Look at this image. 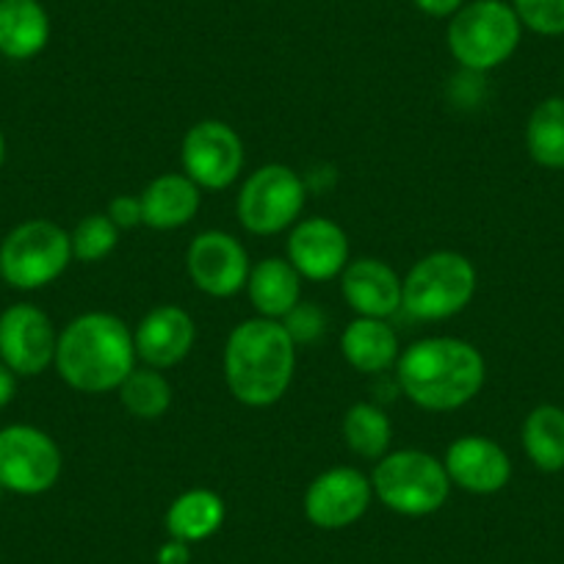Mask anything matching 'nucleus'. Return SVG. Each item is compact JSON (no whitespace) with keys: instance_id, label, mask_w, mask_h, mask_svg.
I'll return each mask as SVG.
<instances>
[{"instance_id":"obj_1","label":"nucleus","mask_w":564,"mask_h":564,"mask_svg":"<svg viewBox=\"0 0 564 564\" xmlns=\"http://www.w3.org/2000/svg\"><path fill=\"white\" fill-rule=\"evenodd\" d=\"M395 379L421 410L452 412L474 401L487 379L481 351L463 338H423L395 360Z\"/></svg>"},{"instance_id":"obj_2","label":"nucleus","mask_w":564,"mask_h":564,"mask_svg":"<svg viewBox=\"0 0 564 564\" xmlns=\"http://www.w3.org/2000/svg\"><path fill=\"white\" fill-rule=\"evenodd\" d=\"M135 344L128 324L113 313H84L58 333V377L78 393H111L135 368Z\"/></svg>"},{"instance_id":"obj_3","label":"nucleus","mask_w":564,"mask_h":564,"mask_svg":"<svg viewBox=\"0 0 564 564\" xmlns=\"http://www.w3.org/2000/svg\"><path fill=\"white\" fill-rule=\"evenodd\" d=\"M296 371V340L285 324L254 316L225 344V382L247 406H271L289 393Z\"/></svg>"},{"instance_id":"obj_4","label":"nucleus","mask_w":564,"mask_h":564,"mask_svg":"<svg viewBox=\"0 0 564 564\" xmlns=\"http://www.w3.org/2000/svg\"><path fill=\"white\" fill-rule=\"evenodd\" d=\"M523 25L512 3L503 0H470L452 14L446 31L454 62L468 73H490L518 51Z\"/></svg>"},{"instance_id":"obj_5","label":"nucleus","mask_w":564,"mask_h":564,"mask_svg":"<svg viewBox=\"0 0 564 564\" xmlns=\"http://www.w3.org/2000/svg\"><path fill=\"white\" fill-rule=\"evenodd\" d=\"M476 269L463 252L437 249L417 260L401 280V311L417 322H443L470 305Z\"/></svg>"},{"instance_id":"obj_6","label":"nucleus","mask_w":564,"mask_h":564,"mask_svg":"<svg viewBox=\"0 0 564 564\" xmlns=\"http://www.w3.org/2000/svg\"><path fill=\"white\" fill-rule=\"evenodd\" d=\"M371 487L373 496L390 512L404 518H426L448 501L452 479L437 457L417 448H401L377 459Z\"/></svg>"},{"instance_id":"obj_7","label":"nucleus","mask_w":564,"mask_h":564,"mask_svg":"<svg viewBox=\"0 0 564 564\" xmlns=\"http://www.w3.org/2000/svg\"><path fill=\"white\" fill-rule=\"evenodd\" d=\"M73 263V241L51 219H29L0 241V280L14 291H40Z\"/></svg>"},{"instance_id":"obj_8","label":"nucleus","mask_w":564,"mask_h":564,"mask_svg":"<svg viewBox=\"0 0 564 564\" xmlns=\"http://www.w3.org/2000/svg\"><path fill=\"white\" fill-rule=\"evenodd\" d=\"M305 181L285 164H265L238 192V219L254 236H276L296 225L305 208Z\"/></svg>"},{"instance_id":"obj_9","label":"nucleus","mask_w":564,"mask_h":564,"mask_svg":"<svg viewBox=\"0 0 564 564\" xmlns=\"http://www.w3.org/2000/svg\"><path fill=\"white\" fill-rule=\"evenodd\" d=\"M64 457L47 432L12 423L0 430V487L14 496H42L62 479Z\"/></svg>"},{"instance_id":"obj_10","label":"nucleus","mask_w":564,"mask_h":564,"mask_svg":"<svg viewBox=\"0 0 564 564\" xmlns=\"http://www.w3.org/2000/svg\"><path fill=\"white\" fill-rule=\"evenodd\" d=\"M183 175L199 188L225 192L243 170V141L221 119H203L192 124L181 144Z\"/></svg>"},{"instance_id":"obj_11","label":"nucleus","mask_w":564,"mask_h":564,"mask_svg":"<svg viewBox=\"0 0 564 564\" xmlns=\"http://www.w3.org/2000/svg\"><path fill=\"white\" fill-rule=\"evenodd\" d=\"M58 333L51 316L20 302L0 313V362L18 377H40L56 360Z\"/></svg>"},{"instance_id":"obj_12","label":"nucleus","mask_w":564,"mask_h":564,"mask_svg":"<svg viewBox=\"0 0 564 564\" xmlns=\"http://www.w3.org/2000/svg\"><path fill=\"white\" fill-rule=\"evenodd\" d=\"M186 271L203 294L227 300L247 289L252 265L236 236L225 230H205L188 243Z\"/></svg>"},{"instance_id":"obj_13","label":"nucleus","mask_w":564,"mask_h":564,"mask_svg":"<svg viewBox=\"0 0 564 564\" xmlns=\"http://www.w3.org/2000/svg\"><path fill=\"white\" fill-rule=\"evenodd\" d=\"M371 498V479L362 470L340 465L311 481L305 492V518L324 531L349 529L368 512Z\"/></svg>"},{"instance_id":"obj_14","label":"nucleus","mask_w":564,"mask_h":564,"mask_svg":"<svg viewBox=\"0 0 564 564\" xmlns=\"http://www.w3.org/2000/svg\"><path fill=\"white\" fill-rule=\"evenodd\" d=\"M289 260L300 271L302 280H335L349 265V236L333 219L313 216V219L300 221L291 232Z\"/></svg>"},{"instance_id":"obj_15","label":"nucleus","mask_w":564,"mask_h":564,"mask_svg":"<svg viewBox=\"0 0 564 564\" xmlns=\"http://www.w3.org/2000/svg\"><path fill=\"white\" fill-rule=\"evenodd\" d=\"M443 468H446L452 485L463 487L474 496H492V492L503 490L512 479L509 454L496 441L481 435L457 437L446 448Z\"/></svg>"},{"instance_id":"obj_16","label":"nucleus","mask_w":564,"mask_h":564,"mask_svg":"<svg viewBox=\"0 0 564 564\" xmlns=\"http://www.w3.org/2000/svg\"><path fill=\"white\" fill-rule=\"evenodd\" d=\"M197 340V324L192 313L177 305H159L141 318L133 333L135 357L150 368L177 366L188 357Z\"/></svg>"},{"instance_id":"obj_17","label":"nucleus","mask_w":564,"mask_h":564,"mask_svg":"<svg viewBox=\"0 0 564 564\" xmlns=\"http://www.w3.org/2000/svg\"><path fill=\"white\" fill-rule=\"evenodd\" d=\"M346 305L362 318H390L401 311V276L379 258H357L340 274Z\"/></svg>"},{"instance_id":"obj_18","label":"nucleus","mask_w":564,"mask_h":564,"mask_svg":"<svg viewBox=\"0 0 564 564\" xmlns=\"http://www.w3.org/2000/svg\"><path fill=\"white\" fill-rule=\"evenodd\" d=\"M51 42V18L40 0H0V56L31 62Z\"/></svg>"},{"instance_id":"obj_19","label":"nucleus","mask_w":564,"mask_h":564,"mask_svg":"<svg viewBox=\"0 0 564 564\" xmlns=\"http://www.w3.org/2000/svg\"><path fill=\"white\" fill-rule=\"evenodd\" d=\"M199 192L203 188L192 177L181 175V172L155 177L139 194L144 225L153 227V230H177V227L188 225L197 216L199 203H203V194Z\"/></svg>"},{"instance_id":"obj_20","label":"nucleus","mask_w":564,"mask_h":564,"mask_svg":"<svg viewBox=\"0 0 564 564\" xmlns=\"http://www.w3.org/2000/svg\"><path fill=\"white\" fill-rule=\"evenodd\" d=\"M247 294L258 316L282 322L302 302V274L289 258H265L249 271Z\"/></svg>"},{"instance_id":"obj_21","label":"nucleus","mask_w":564,"mask_h":564,"mask_svg":"<svg viewBox=\"0 0 564 564\" xmlns=\"http://www.w3.org/2000/svg\"><path fill=\"white\" fill-rule=\"evenodd\" d=\"M340 355L346 357L355 371L382 373L399 360V338L388 318H362L357 316L340 335Z\"/></svg>"},{"instance_id":"obj_22","label":"nucleus","mask_w":564,"mask_h":564,"mask_svg":"<svg viewBox=\"0 0 564 564\" xmlns=\"http://www.w3.org/2000/svg\"><path fill=\"white\" fill-rule=\"evenodd\" d=\"M225 501H221L219 492L205 490V487H194L186 490L183 496H177L172 501V507L166 509V534L172 540H181L194 545V542H205L208 536H214L216 531L225 523Z\"/></svg>"},{"instance_id":"obj_23","label":"nucleus","mask_w":564,"mask_h":564,"mask_svg":"<svg viewBox=\"0 0 564 564\" xmlns=\"http://www.w3.org/2000/svg\"><path fill=\"white\" fill-rule=\"evenodd\" d=\"M523 448L531 465L542 474L564 468V410L556 404H540L523 421Z\"/></svg>"},{"instance_id":"obj_24","label":"nucleus","mask_w":564,"mask_h":564,"mask_svg":"<svg viewBox=\"0 0 564 564\" xmlns=\"http://www.w3.org/2000/svg\"><path fill=\"white\" fill-rule=\"evenodd\" d=\"M525 150L545 170H564V97H547L525 124Z\"/></svg>"},{"instance_id":"obj_25","label":"nucleus","mask_w":564,"mask_h":564,"mask_svg":"<svg viewBox=\"0 0 564 564\" xmlns=\"http://www.w3.org/2000/svg\"><path fill=\"white\" fill-rule=\"evenodd\" d=\"M393 426L382 406L371 401L349 406L344 415V443L362 459H382L390 452Z\"/></svg>"},{"instance_id":"obj_26","label":"nucleus","mask_w":564,"mask_h":564,"mask_svg":"<svg viewBox=\"0 0 564 564\" xmlns=\"http://www.w3.org/2000/svg\"><path fill=\"white\" fill-rule=\"evenodd\" d=\"M119 404L139 421H159L172 406V384L159 368H133L117 390Z\"/></svg>"},{"instance_id":"obj_27","label":"nucleus","mask_w":564,"mask_h":564,"mask_svg":"<svg viewBox=\"0 0 564 564\" xmlns=\"http://www.w3.org/2000/svg\"><path fill=\"white\" fill-rule=\"evenodd\" d=\"M69 241H73V260L100 263L117 249L119 227L106 214H89L75 225Z\"/></svg>"},{"instance_id":"obj_28","label":"nucleus","mask_w":564,"mask_h":564,"mask_svg":"<svg viewBox=\"0 0 564 564\" xmlns=\"http://www.w3.org/2000/svg\"><path fill=\"white\" fill-rule=\"evenodd\" d=\"M520 25L540 36H564V0H512Z\"/></svg>"},{"instance_id":"obj_29","label":"nucleus","mask_w":564,"mask_h":564,"mask_svg":"<svg viewBox=\"0 0 564 564\" xmlns=\"http://www.w3.org/2000/svg\"><path fill=\"white\" fill-rule=\"evenodd\" d=\"M282 324H285V329H289L291 338H294L296 344H300V340L311 344V340H316L324 329V318L322 313H318V307L302 305V302L289 313V316L282 318Z\"/></svg>"},{"instance_id":"obj_30","label":"nucleus","mask_w":564,"mask_h":564,"mask_svg":"<svg viewBox=\"0 0 564 564\" xmlns=\"http://www.w3.org/2000/svg\"><path fill=\"white\" fill-rule=\"evenodd\" d=\"M106 216L119 227V230H133V227L144 225V216H141V199L128 197V194L113 197L111 203H108Z\"/></svg>"},{"instance_id":"obj_31","label":"nucleus","mask_w":564,"mask_h":564,"mask_svg":"<svg viewBox=\"0 0 564 564\" xmlns=\"http://www.w3.org/2000/svg\"><path fill=\"white\" fill-rule=\"evenodd\" d=\"M192 562V545L181 540H166L159 547V564H188Z\"/></svg>"},{"instance_id":"obj_32","label":"nucleus","mask_w":564,"mask_h":564,"mask_svg":"<svg viewBox=\"0 0 564 564\" xmlns=\"http://www.w3.org/2000/svg\"><path fill=\"white\" fill-rule=\"evenodd\" d=\"M412 3L430 18H452L465 7V0H412Z\"/></svg>"},{"instance_id":"obj_33","label":"nucleus","mask_w":564,"mask_h":564,"mask_svg":"<svg viewBox=\"0 0 564 564\" xmlns=\"http://www.w3.org/2000/svg\"><path fill=\"white\" fill-rule=\"evenodd\" d=\"M14 393H18V373L9 371L3 362H0V410H7L12 404Z\"/></svg>"},{"instance_id":"obj_34","label":"nucleus","mask_w":564,"mask_h":564,"mask_svg":"<svg viewBox=\"0 0 564 564\" xmlns=\"http://www.w3.org/2000/svg\"><path fill=\"white\" fill-rule=\"evenodd\" d=\"M3 161H7V135L0 130V166H3Z\"/></svg>"},{"instance_id":"obj_35","label":"nucleus","mask_w":564,"mask_h":564,"mask_svg":"<svg viewBox=\"0 0 564 564\" xmlns=\"http://www.w3.org/2000/svg\"><path fill=\"white\" fill-rule=\"evenodd\" d=\"M3 492H7V490H3V487H0V498H3Z\"/></svg>"}]
</instances>
